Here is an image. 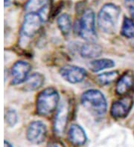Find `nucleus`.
I'll list each match as a JSON object with an SVG mask.
<instances>
[{"mask_svg":"<svg viewBox=\"0 0 134 147\" xmlns=\"http://www.w3.org/2000/svg\"><path fill=\"white\" fill-rule=\"evenodd\" d=\"M81 104L95 116H104L107 112V103L104 95L97 89H89L83 93Z\"/></svg>","mask_w":134,"mask_h":147,"instance_id":"f257e3e1","label":"nucleus"},{"mask_svg":"<svg viewBox=\"0 0 134 147\" xmlns=\"http://www.w3.org/2000/svg\"><path fill=\"white\" fill-rule=\"evenodd\" d=\"M120 12V8L115 4L107 3L102 6L97 20L99 28L106 34H113L118 24Z\"/></svg>","mask_w":134,"mask_h":147,"instance_id":"f03ea898","label":"nucleus"},{"mask_svg":"<svg viewBox=\"0 0 134 147\" xmlns=\"http://www.w3.org/2000/svg\"><path fill=\"white\" fill-rule=\"evenodd\" d=\"M60 95L54 88H45L38 94L36 100L37 113L40 116L51 115L59 105Z\"/></svg>","mask_w":134,"mask_h":147,"instance_id":"7ed1b4c3","label":"nucleus"},{"mask_svg":"<svg viewBox=\"0 0 134 147\" xmlns=\"http://www.w3.org/2000/svg\"><path fill=\"white\" fill-rule=\"evenodd\" d=\"M75 31L78 36L86 42H95V16L92 9H86L83 13L80 20L75 23Z\"/></svg>","mask_w":134,"mask_h":147,"instance_id":"20e7f679","label":"nucleus"},{"mask_svg":"<svg viewBox=\"0 0 134 147\" xmlns=\"http://www.w3.org/2000/svg\"><path fill=\"white\" fill-rule=\"evenodd\" d=\"M44 20L35 13H27L22 25L21 34L23 37L32 38L39 32Z\"/></svg>","mask_w":134,"mask_h":147,"instance_id":"39448f33","label":"nucleus"},{"mask_svg":"<svg viewBox=\"0 0 134 147\" xmlns=\"http://www.w3.org/2000/svg\"><path fill=\"white\" fill-rule=\"evenodd\" d=\"M46 136L47 127L42 121H33L27 128L26 138L31 144L39 145L45 141Z\"/></svg>","mask_w":134,"mask_h":147,"instance_id":"423d86ee","label":"nucleus"},{"mask_svg":"<svg viewBox=\"0 0 134 147\" xmlns=\"http://www.w3.org/2000/svg\"><path fill=\"white\" fill-rule=\"evenodd\" d=\"M60 74L68 83L76 84L84 81L87 75V72L81 67L67 65L61 68Z\"/></svg>","mask_w":134,"mask_h":147,"instance_id":"0eeeda50","label":"nucleus"},{"mask_svg":"<svg viewBox=\"0 0 134 147\" xmlns=\"http://www.w3.org/2000/svg\"><path fill=\"white\" fill-rule=\"evenodd\" d=\"M133 106V99L127 96L115 101L110 108V115L114 119H122L127 116Z\"/></svg>","mask_w":134,"mask_h":147,"instance_id":"6e6552de","label":"nucleus"},{"mask_svg":"<svg viewBox=\"0 0 134 147\" xmlns=\"http://www.w3.org/2000/svg\"><path fill=\"white\" fill-rule=\"evenodd\" d=\"M31 70V65L25 61H18L11 68V84L13 86L25 83L29 77V72Z\"/></svg>","mask_w":134,"mask_h":147,"instance_id":"1a4fd4ad","label":"nucleus"},{"mask_svg":"<svg viewBox=\"0 0 134 147\" xmlns=\"http://www.w3.org/2000/svg\"><path fill=\"white\" fill-rule=\"evenodd\" d=\"M69 111V108L67 102H63L61 103L54 121V131L56 135H61L64 133L68 123Z\"/></svg>","mask_w":134,"mask_h":147,"instance_id":"9d476101","label":"nucleus"},{"mask_svg":"<svg viewBox=\"0 0 134 147\" xmlns=\"http://www.w3.org/2000/svg\"><path fill=\"white\" fill-rule=\"evenodd\" d=\"M51 6L52 0H29L25 5V10L27 13H38L46 21L49 16Z\"/></svg>","mask_w":134,"mask_h":147,"instance_id":"9b49d317","label":"nucleus"},{"mask_svg":"<svg viewBox=\"0 0 134 147\" xmlns=\"http://www.w3.org/2000/svg\"><path fill=\"white\" fill-rule=\"evenodd\" d=\"M134 87V74L131 71L124 73L117 81L116 93L119 96H124Z\"/></svg>","mask_w":134,"mask_h":147,"instance_id":"f8f14e48","label":"nucleus"},{"mask_svg":"<svg viewBox=\"0 0 134 147\" xmlns=\"http://www.w3.org/2000/svg\"><path fill=\"white\" fill-rule=\"evenodd\" d=\"M68 139L72 145L80 146L86 144L87 136L84 129L78 124H72L69 129Z\"/></svg>","mask_w":134,"mask_h":147,"instance_id":"ddd939ff","label":"nucleus"},{"mask_svg":"<svg viewBox=\"0 0 134 147\" xmlns=\"http://www.w3.org/2000/svg\"><path fill=\"white\" fill-rule=\"evenodd\" d=\"M80 55L86 59L98 57L102 53V48L95 42H87L80 48Z\"/></svg>","mask_w":134,"mask_h":147,"instance_id":"4468645a","label":"nucleus"},{"mask_svg":"<svg viewBox=\"0 0 134 147\" xmlns=\"http://www.w3.org/2000/svg\"><path fill=\"white\" fill-rule=\"evenodd\" d=\"M45 82V77L40 73H34L25 82L24 89L27 92H34L40 88Z\"/></svg>","mask_w":134,"mask_h":147,"instance_id":"2eb2a0df","label":"nucleus"},{"mask_svg":"<svg viewBox=\"0 0 134 147\" xmlns=\"http://www.w3.org/2000/svg\"><path fill=\"white\" fill-rule=\"evenodd\" d=\"M115 66V62L110 59H98L93 60L89 63V69L93 72H99L107 68Z\"/></svg>","mask_w":134,"mask_h":147,"instance_id":"dca6fc26","label":"nucleus"},{"mask_svg":"<svg viewBox=\"0 0 134 147\" xmlns=\"http://www.w3.org/2000/svg\"><path fill=\"white\" fill-rule=\"evenodd\" d=\"M57 26L63 36H69L71 30V20L69 15L63 13L57 18Z\"/></svg>","mask_w":134,"mask_h":147,"instance_id":"f3484780","label":"nucleus"},{"mask_svg":"<svg viewBox=\"0 0 134 147\" xmlns=\"http://www.w3.org/2000/svg\"><path fill=\"white\" fill-rule=\"evenodd\" d=\"M118 77V72L116 71L105 72L98 74L96 77V82L100 86H107L114 82Z\"/></svg>","mask_w":134,"mask_h":147,"instance_id":"a211bd4d","label":"nucleus"},{"mask_svg":"<svg viewBox=\"0 0 134 147\" xmlns=\"http://www.w3.org/2000/svg\"><path fill=\"white\" fill-rule=\"evenodd\" d=\"M121 34L122 36L128 39L134 38V22L127 17H125L122 22Z\"/></svg>","mask_w":134,"mask_h":147,"instance_id":"6ab92c4d","label":"nucleus"},{"mask_svg":"<svg viewBox=\"0 0 134 147\" xmlns=\"http://www.w3.org/2000/svg\"><path fill=\"white\" fill-rule=\"evenodd\" d=\"M5 121L9 127H14L17 123L18 115L13 109H9L5 112Z\"/></svg>","mask_w":134,"mask_h":147,"instance_id":"aec40b11","label":"nucleus"},{"mask_svg":"<svg viewBox=\"0 0 134 147\" xmlns=\"http://www.w3.org/2000/svg\"><path fill=\"white\" fill-rule=\"evenodd\" d=\"M47 147H66L65 145L61 141L59 140H53L48 143Z\"/></svg>","mask_w":134,"mask_h":147,"instance_id":"412c9836","label":"nucleus"},{"mask_svg":"<svg viewBox=\"0 0 134 147\" xmlns=\"http://www.w3.org/2000/svg\"><path fill=\"white\" fill-rule=\"evenodd\" d=\"M12 4V0H4V6L5 7H9Z\"/></svg>","mask_w":134,"mask_h":147,"instance_id":"4be33fe9","label":"nucleus"},{"mask_svg":"<svg viewBox=\"0 0 134 147\" xmlns=\"http://www.w3.org/2000/svg\"><path fill=\"white\" fill-rule=\"evenodd\" d=\"M4 147H14L12 145H11L8 141L7 140H5L4 141Z\"/></svg>","mask_w":134,"mask_h":147,"instance_id":"5701e85b","label":"nucleus"},{"mask_svg":"<svg viewBox=\"0 0 134 147\" xmlns=\"http://www.w3.org/2000/svg\"><path fill=\"white\" fill-rule=\"evenodd\" d=\"M131 15H132L133 20V21H134V5L133 6V7H132V8H131Z\"/></svg>","mask_w":134,"mask_h":147,"instance_id":"b1692460","label":"nucleus"},{"mask_svg":"<svg viewBox=\"0 0 134 147\" xmlns=\"http://www.w3.org/2000/svg\"><path fill=\"white\" fill-rule=\"evenodd\" d=\"M124 2L126 3L131 4V3H134V0H124Z\"/></svg>","mask_w":134,"mask_h":147,"instance_id":"393cba45","label":"nucleus"}]
</instances>
